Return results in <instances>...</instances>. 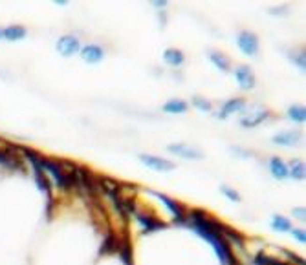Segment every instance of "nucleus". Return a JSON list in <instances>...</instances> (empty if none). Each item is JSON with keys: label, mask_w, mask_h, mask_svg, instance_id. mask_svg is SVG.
I'll list each match as a JSON object with an SVG mask.
<instances>
[{"label": "nucleus", "mask_w": 306, "mask_h": 265, "mask_svg": "<svg viewBox=\"0 0 306 265\" xmlns=\"http://www.w3.org/2000/svg\"><path fill=\"white\" fill-rule=\"evenodd\" d=\"M206 218H207V214L204 212L202 209L191 210L189 227L196 230V234H200L202 238L206 239L207 244L213 245V249L216 251V254H218L222 265H238V261H236V258H235V254H233L231 247H229V242H228V239H224L222 236L216 232V230H211L209 227H207Z\"/></svg>", "instance_id": "obj_1"}, {"label": "nucleus", "mask_w": 306, "mask_h": 265, "mask_svg": "<svg viewBox=\"0 0 306 265\" xmlns=\"http://www.w3.org/2000/svg\"><path fill=\"white\" fill-rule=\"evenodd\" d=\"M40 168H42V172H48L53 178V181H55V185H57L59 188H62V190H68L70 187H74V185H72V178L68 174H62L61 166H59L55 161L46 159V157L40 156Z\"/></svg>", "instance_id": "obj_2"}, {"label": "nucleus", "mask_w": 306, "mask_h": 265, "mask_svg": "<svg viewBox=\"0 0 306 265\" xmlns=\"http://www.w3.org/2000/svg\"><path fill=\"white\" fill-rule=\"evenodd\" d=\"M150 196H154V198H158V200L162 201L163 205H165L167 209H169V212L174 216V220L176 222H180V223H185V210H184V207L180 203H176L174 200H171L169 196H165V194H162V192H152V190H147Z\"/></svg>", "instance_id": "obj_3"}, {"label": "nucleus", "mask_w": 306, "mask_h": 265, "mask_svg": "<svg viewBox=\"0 0 306 265\" xmlns=\"http://www.w3.org/2000/svg\"><path fill=\"white\" fill-rule=\"evenodd\" d=\"M236 44H238L241 52H244L246 55H249V57L257 55L258 39H257V35L251 33V31H242V33H238V37H236Z\"/></svg>", "instance_id": "obj_4"}, {"label": "nucleus", "mask_w": 306, "mask_h": 265, "mask_svg": "<svg viewBox=\"0 0 306 265\" xmlns=\"http://www.w3.org/2000/svg\"><path fill=\"white\" fill-rule=\"evenodd\" d=\"M57 52L61 53L62 57H72L81 52V42H79L77 37L64 35L57 40Z\"/></svg>", "instance_id": "obj_5"}, {"label": "nucleus", "mask_w": 306, "mask_h": 265, "mask_svg": "<svg viewBox=\"0 0 306 265\" xmlns=\"http://www.w3.org/2000/svg\"><path fill=\"white\" fill-rule=\"evenodd\" d=\"M140 159L143 161V163L149 166V168L158 170V172H169V170H172L176 166L174 163H171V161L163 159V157L149 156V154H141Z\"/></svg>", "instance_id": "obj_6"}, {"label": "nucleus", "mask_w": 306, "mask_h": 265, "mask_svg": "<svg viewBox=\"0 0 306 265\" xmlns=\"http://www.w3.org/2000/svg\"><path fill=\"white\" fill-rule=\"evenodd\" d=\"M235 77H236V83H238V86H241L242 90H251V88L255 86V75L249 66H246V64L238 66V68L235 70Z\"/></svg>", "instance_id": "obj_7"}, {"label": "nucleus", "mask_w": 306, "mask_h": 265, "mask_svg": "<svg viewBox=\"0 0 306 265\" xmlns=\"http://www.w3.org/2000/svg\"><path fill=\"white\" fill-rule=\"evenodd\" d=\"M134 216H136V220L141 223V227H143L147 232H154V230H163L165 229V223L163 222H160V220H156L154 216H150V214H145V212H138L136 210L134 212Z\"/></svg>", "instance_id": "obj_8"}, {"label": "nucleus", "mask_w": 306, "mask_h": 265, "mask_svg": "<svg viewBox=\"0 0 306 265\" xmlns=\"http://www.w3.org/2000/svg\"><path fill=\"white\" fill-rule=\"evenodd\" d=\"M81 57H83V61L88 62V64H97L99 61H103V57H105V52L101 46H96V44H88L81 50Z\"/></svg>", "instance_id": "obj_9"}, {"label": "nucleus", "mask_w": 306, "mask_h": 265, "mask_svg": "<svg viewBox=\"0 0 306 265\" xmlns=\"http://www.w3.org/2000/svg\"><path fill=\"white\" fill-rule=\"evenodd\" d=\"M167 150L172 154H176V156L184 157V159H202L204 157V154L198 152V150H194V148H189L185 147V144H169L167 147Z\"/></svg>", "instance_id": "obj_10"}, {"label": "nucleus", "mask_w": 306, "mask_h": 265, "mask_svg": "<svg viewBox=\"0 0 306 265\" xmlns=\"http://www.w3.org/2000/svg\"><path fill=\"white\" fill-rule=\"evenodd\" d=\"M270 172L273 174V178L277 179H286L288 178V165L280 157H271L270 159Z\"/></svg>", "instance_id": "obj_11"}, {"label": "nucleus", "mask_w": 306, "mask_h": 265, "mask_svg": "<svg viewBox=\"0 0 306 265\" xmlns=\"http://www.w3.org/2000/svg\"><path fill=\"white\" fill-rule=\"evenodd\" d=\"M244 106H246V101H244V99H241V97H236V99L228 101V103H224L222 112L218 113V117H220V119L228 117V115H231V113L241 112V110L244 108Z\"/></svg>", "instance_id": "obj_12"}, {"label": "nucleus", "mask_w": 306, "mask_h": 265, "mask_svg": "<svg viewBox=\"0 0 306 265\" xmlns=\"http://www.w3.org/2000/svg\"><path fill=\"white\" fill-rule=\"evenodd\" d=\"M299 139H301V135L297 132H282V134H277L271 141L280 147H293L299 143Z\"/></svg>", "instance_id": "obj_13"}, {"label": "nucleus", "mask_w": 306, "mask_h": 265, "mask_svg": "<svg viewBox=\"0 0 306 265\" xmlns=\"http://www.w3.org/2000/svg\"><path fill=\"white\" fill-rule=\"evenodd\" d=\"M118 245H119V239L114 232H108L105 236V242L101 245L99 249V254L101 256H106V254H112V252H118Z\"/></svg>", "instance_id": "obj_14"}, {"label": "nucleus", "mask_w": 306, "mask_h": 265, "mask_svg": "<svg viewBox=\"0 0 306 265\" xmlns=\"http://www.w3.org/2000/svg\"><path fill=\"white\" fill-rule=\"evenodd\" d=\"M268 117H270V112H268V110H260V112H255L253 115H246V117L241 121V125L246 126V128H253V126L266 121Z\"/></svg>", "instance_id": "obj_15"}, {"label": "nucleus", "mask_w": 306, "mask_h": 265, "mask_svg": "<svg viewBox=\"0 0 306 265\" xmlns=\"http://www.w3.org/2000/svg\"><path fill=\"white\" fill-rule=\"evenodd\" d=\"M118 252L121 254L123 263H125V265H134V261H132V247H130V242H128V234H127V238L119 239Z\"/></svg>", "instance_id": "obj_16"}, {"label": "nucleus", "mask_w": 306, "mask_h": 265, "mask_svg": "<svg viewBox=\"0 0 306 265\" xmlns=\"http://www.w3.org/2000/svg\"><path fill=\"white\" fill-rule=\"evenodd\" d=\"M163 61H165L167 64H171V66H182L185 61V57L180 50L169 48V50H165V53H163Z\"/></svg>", "instance_id": "obj_17"}, {"label": "nucleus", "mask_w": 306, "mask_h": 265, "mask_svg": "<svg viewBox=\"0 0 306 265\" xmlns=\"http://www.w3.org/2000/svg\"><path fill=\"white\" fill-rule=\"evenodd\" d=\"M209 59L213 61V64L222 71H229L231 70V64H229V59L224 53L220 52H209Z\"/></svg>", "instance_id": "obj_18"}, {"label": "nucleus", "mask_w": 306, "mask_h": 265, "mask_svg": "<svg viewBox=\"0 0 306 265\" xmlns=\"http://www.w3.org/2000/svg\"><path fill=\"white\" fill-rule=\"evenodd\" d=\"M187 110V103L182 99H171L163 105V112L167 113H184Z\"/></svg>", "instance_id": "obj_19"}, {"label": "nucleus", "mask_w": 306, "mask_h": 265, "mask_svg": "<svg viewBox=\"0 0 306 265\" xmlns=\"http://www.w3.org/2000/svg\"><path fill=\"white\" fill-rule=\"evenodd\" d=\"M26 28L24 26H9L4 28V39L6 40H20L26 37Z\"/></svg>", "instance_id": "obj_20"}, {"label": "nucleus", "mask_w": 306, "mask_h": 265, "mask_svg": "<svg viewBox=\"0 0 306 265\" xmlns=\"http://www.w3.org/2000/svg\"><path fill=\"white\" fill-rule=\"evenodd\" d=\"M288 174H292L295 179H304V163L302 161H299V159H293L292 163H290V166H288Z\"/></svg>", "instance_id": "obj_21"}, {"label": "nucleus", "mask_w": 306, "mask_h": 265, "mask_svg": "<svg viewBox=\"0 0 306 265\" xmlns=\"http://www.w3.org/2000/svg\"><path fill=\"white\" fill-rule=\"evenodd\" d=\"M271 227H273L275 230H280V232H288V230H292V223H290L285 216H273Z\"/></svg>", "instance_id": "obj_22"}, {"label": "nucleus", "mask_w": 306, "mask_h": 265, "mask_svg": "<svg viewBox=\"0 0 306 265\" xmlns=\"http://www.w3.org/2000/svg\"><path fill=\"white\" fill-rule=\"evenodd\" d=\"M288 117L295 123H304L306 121L304 106H292V108L288 110Z\"/></svg>", "instance_id": "obj_23"}, {"label": "nucleus", "mask_w": 306, "mask_h": 265, "mask_svg": "<svg viewBox=\"0 0 306 265\" xmlns=\"http://www.w3.org/2000/svg\"><path fill=\"white\" fill-rule=\"evenodd\" d=\"M255 261H257V263H263V265H288V263H282V261L275 260V258L266 256V254H263V252H258L257 256H255Z\"/></svg>", "instance_id": "obj_24"}, {"label": "nucleus", "mask_w": 306, "mask_h": 265, "mask_svg": "<svg viewBox=\"0 0 306 265\" xmlns=\"http://www.w3.org/2000/svg\"><path fill=\"white\" fill-rule=\"evenodd\" d=\"M192 105L196 106L198 110H204V112H209L211 110V103L204 99V97H192Z\"/></svg>", "instance_id": "obj_25"}, {"label": "nucleus", "mask_w": 306, "mask_h": 265, "mask_svg": "<svg viewBox=\"0 0 306 265\" xmlns=\"http://www.w3.org/2000/svg\"><path fill=\"white\" fill-rule=\"evenodd\" d=\"M222 192L226 194V198H229V200L235 201V203H238V201H241V196H238V192L233 190V188H229V187H226V185H224V187H222Z\"/></svg>", "instance_id": "obj_26"}, {"label": "nucleus", "mask_w": 306, "mask_h": 265, "mask_svg": "<svg viewBox=\"0 0 306 265\" xmlns=\"http://www.w3.org/2000/svg\"><path fill=\"white\" fill-rule=\"evenodd\" d=\"M295 59V64L299 66V68H302L304 70V62H306V57H304V52H299L297 57H293Z\"/></svg>", "instance_id": "obj_27"}, {"label": "nucleus", "mask_w": 306, "mask_h": 265, "mask_svg": "<svg viewBox=\"0 0 306 265\" xmlns=\"http://www.w3.org/2000/svg\"><path fill=\"white\" fill-rule=\"evenodd\" d=\"M282 252H285V254H286L288 258H292V260L295 261L297 265H304V260H302V258H299V256H295V254H293L292 251H282Z\"/></svg>", "instance_id": "obj_28"}, {"label": "nucleus", "mask_w": 306, "mask_h": 265, "mask_svg": "<svg viewBox=\"0 0 306 265\" xmlns=\"http://www.w3.org/2000/svg\"><path fill=\"white\" fill-rule=\"evenodd\" d=\"M293 236H295V238H297L299 242H302V244H304V242H306V234H304V230H301V229H295V230H293Z\"/></svg>", "instance_id": "obj_29"}, {"label": "nucleus", "mask_w": 306, "mask_h": 265, "mask_svg": "<svg viewBox=\"0 0 306 265\" xmlns=\"http://www.w3.org/2000/svg\"><path fill=\"white\" fill-rule=\"evenodd\" d=\"M293 214H295L299 220H304V209H295L293 210Z\"/></svg>", "instance_id": "obj_30"}, {"label": "nucleus", "mask_w": 306, "mask_h": 265, "mask_svg": "<svg viewBox=\"0 0 306 265\" xmlns=\"http://www.w3.org/2000/svg\"><path fill=\"white\" fill-rule=\"evenodd\" d=\"M167 2H152V6H156V8H163Z\"/></svg>", "instance_id": "obj_31"}, {"label": "nucleus", "mask_w": 306, "mask_h": 265, "mask_svg": "<svg viewBox=\"0 0 306 265\" xmlns=\"http://www.w3.org/2000/svg\"><path fill=\"white\" fill-rule=\"evenodd\" d=\"M0 39H4V30L0 28Z\"/></svg>", "instance_id": "obj_32"}, {"label": "nucleus", "mask_w": 306, "mask_h": 265, "mask_svg": "<svg viewBox=\"0 0 306 265\" xmlns=\"http://www.w3.org/2000/svg\"><path fill=\"white\" fill-rule=\"evenodd\" d=\"M255 265H263V263H257V261H255Z\"/></svg>", "instance_id": "obj_33"}]
</instances>
